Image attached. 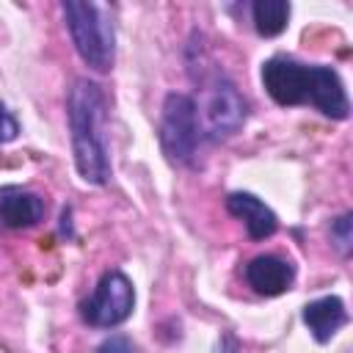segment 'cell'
<instances>
[{
    "mask_svg": "<svg viewBox=\"0 0 353 353\" xmlns=\"http://www.w3.org/2000/svg\"><path fill=\"white\" fill-rule=\"evenodd\" d=\"M66 113L77 174L91 185H105L110 179V157L105 135L108 105L102 88L88 77H77L69 88Z\"/></svg>",
    "mask_w": 353,
    "mask_h": 353,
    "instance_id": "obj_2",
    "label": "cell"
},
{
    "mask_svg": "<svg viewBox=\"0 0 353 353\" xmlns=\"http://www.w3.org/2000/svg\"><path fill=\"white\" fill-rule=\"evenodd\" d=\"M226 210H229L234 218H240V221L245 223V232H248L251 240L273 237L276 229H279L276 212H273L262 199H256L254 193H243V190L229 193V196H226Z\"/></svg>",
    "mask_w": 353,
    "mask_h": 353,
    "instance_id": "obj_8",
    "label": "cell"
},
{
    "mask_svg": "<svg viewBox=\"0 0 353 353\" xmlns=\"http://www.w3.org/2000/svg\"><path fill=\"white\" fill-rule=\"evenodd\" d=\"M262 85L273 102L290 105H314L328 119H347L350 102L342 85V77L323 63H301L284 55L268 58L262 63Z\"/></svg>",
    "mask_w": 353,
    "mask_h": 353,
    "instance_id": "obj_1",
    "label": "cell"
},
{
    "mask_svg": "<svg viewBox=\"0 0 353 353\" xmlns=\"http://www.w3.org/2000/svg\"><path fill=\"white\" fill-rule=\"evenodd\" d=\"M251 17H254V28L259 36L265 39L279 36L290 19V3L287 0H256L251 6Z\"/></svg>",
    "mask_w": 353,
    "mask_h": 353,
    "instance_id": "obj_11",
    "label": "cell"
},
{
    "mask_svg": "<svg viewBox=\"0 0 353 353\" xmlns=\"http://www.w3.org/2000/svg\"><path fill=\"white\" fill-rule=\"evenodd\" d=\"M196 116H199V127L207 138L223 141L245 124L248 102L229 77L215 74L207 83L201 102L196 105Z\"/></svg>",
    "mask_w": 353,
    "mask_h": 353,
    "instance_id": "obj_4",
    "label": "cell"
},
{
    "mask_svg": "<svg viewBox=\"0 0 353 353\" xmlns=\"http://www.w3.org/2000/svg\"><path fill=\"white\" fill-rule=\"evenodd\" d=\"M77 55L97 72H108L116 58V33L108 11L97 3L66 0L61 6Z\"/></svg>",
    "mask_w": 353,
    "mask_h": 353,
    "instance_id": "obj_3",
    "label": "cell"
},
{
    "mask_svg": "<svg viewBox=\"0 0 353 353\" xmlns=\"http://www.w3.org/2000/svg\"><path fill=\"white\" fill-rule=\"evenodd\" d=\"M44 199L33 190L6 185L0 188V226L6 229H28L44 218Z\"/></svg>",
    "mask_w": 353,
    "mask_h": 353,
    "instance_id": "obj_7",
    "label": "cell"
},
{
    "mask_svg": "<svg viewBox=\"0 0 353 353\" xmlns=\"http://www.w3.org/2000/svg\"><path fill=\"white\" fill-rule=\"evenodd\" d=\"M215 353H240V342L234 339V334H229V331H226V334H221Z\"/></svg>",
    "mask_w": 353,
    "mask_h": 353,
    "instance_id": "obj_15",
    "label": "cell"
},
{
    "mask_svg": "<svg viewBox=\"0 0 353 353\" xmlns=\"http://www.w3.org/2000/svg\"><path fill=\"white\" fill-rule=\"evenodd\" d=\"M132 306H135L132 281L119 270H108L94 287L91 298L80 303V314L94 328H113L132 314Z\"/></svg>",
    "mask_w": 353,
    "mask_h": 353,
    "instance_id": "obj_6",
    "label": "cell"
},
{
    "mask_svg": "<svg viewBox=\"0 0 353 353\" xmlns=\"http://www.w3.org/2000/svg\"><path fill=\"white\" fill-rule=\"evenodd\" d=\"M292 279H295V265L273 254L254 256L245 265V281L259 295H281L284 290H290Z\"/></svg>",
    "mask_w": 353,
    "mask_h": 353,
    "instance_id": "obj_9",
    "label": "cell"
},
{
    "mask_svg": "<svg viewBox=\"0 0 353 353\" xmlns=\"http://www.w3.org/2000/svg\"><path fill=\"white\" fill-rule=\"evenodd\" d=\"M17 135H19V124H17V119L8 113V108L0 102V143L14 141Z\"/></svg>",
    "mask_w": 353,
    "mask_h": 353,
    "instance_id": "obj_14",
    "label": "cell"
},
{
    "mask_svg": "<svg viewBox=\"0 0 353 353\" xmlns=\"http://www.w3.org/2000/svg\"><path fill=\"white\" fill-rule=\"evenodd\" d=\"M303 323L309 325V331L317 342H328L347 323V309H345L342 298L325 295V298H317L303 306Z\"/></svg>",
    "mask_w": 353,
    "mask_h": 353,
    "instance_id": "obj_10",
    "label": "cell"
},
{
    "mask_svg": "<svg viewBox=\"0 0 353 353\" xmlns=\"http://www.w3.org/2000/svg\"><path fill=\"white\" fill-rule=\"evenodd\" d=\"M201 141L196 99L188 94H168L160 116V146L171 163L193 165Z\"/></svg>",
    "mask_w": 353,
    "mask_h": 353,
    "instance_id": "obj_5",
    "label": "cell"
},
{
    "mask_svg": "<svg viewBox=\"0 0 353 353\" xmlns=\"http://www.w3.org/2000/svg\"><path fill=\"white\" fill-rule=\"evenodd\" d=\"M97 353H135V347H132V339H130V336L113 334V336H108V339L97 347Z\"/></svg>",
    "mask_w": 353,
    "mask_h": 353,
    "instance_id": "obj_13",
    "label": "cell"
},
{
    "mask_svg": "<svg viewBox=\"0 0 353 353\" xmlns=\"http://www.w3.org/2000/svg\"><path fill=\"white\" fill-rule=\"evenodd\" d=\"M331 240L339 248V254H345V256L350 254V248H353V215L350 212L331 221Z\"/></svg>",
    "mask_w": 353,
    "mask_h": 353,
    "instance_id": "obj_12",
    "label": "cell"
}]
</instances>
